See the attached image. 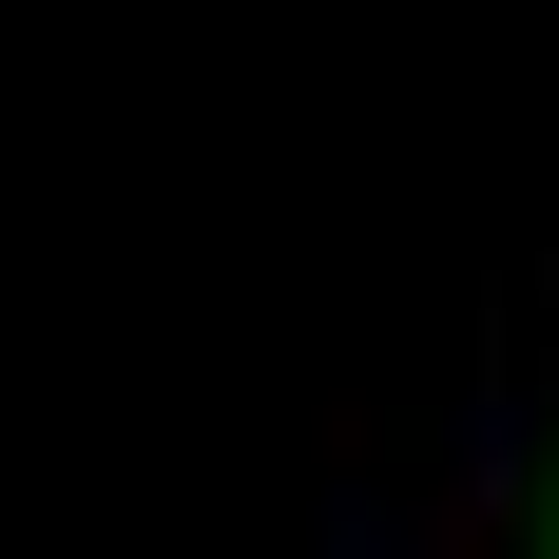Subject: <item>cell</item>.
<instances>
[{
  "label": "cell",
  "instance_id": "6da1fadb",
  "mask_svg": "<svg viewBox=\"0 0 559 559\" xmlns=\"http://www.w3.org/2000/svg\"><path fill=\"white\" fill-rule=\"evenodd\" d=\"M329 559H425V540H405L386 502H329Z\"/></svg>",
  "mask_w": 559,
  "mask_h": 559
}]
</instances>
